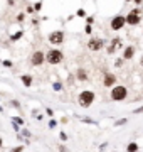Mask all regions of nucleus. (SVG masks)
Returning <instances> with one entry per match:
<instances>
[{"label": "nucleus", "mask_w": 143, "mask_h": 152, "mask_svg": "<svg viewBox=\"0 0 143 152\" xmlns=\"http://www.w3.org/2000/svg\"><path fill=\"white\" fill-rule=\"evenodd\" d=\"M64 61V53L57 47H51L49 51H46V63H49L51 66L61 64Z\"/></svg>", "instance_id": "obj_1"}, {"label": "nucleus", "mask_w": 143, "mask_h": 152, "mask_svg": "<svg viewBox=\"0 0 143 152\" xmlns=\"http://www.w3.org/2000/svg\"><path fill=\"white\" fill-rule=\"evenodd\" d=\"M142 15H143L142 7H135V9H131V10L125 15L126 25H130V27H136V25L142 22Z\"/></svg>", "instance_id": "obj_2"}, {"label": "nucleus", "mask_w": 143, "mask_h": 152, "mask_svg": "<svg viewBox=\"0 0 143 152\" xmlns=\"http://www.w3.org/2000/svg\"><path fill=\"white\" fill-rule=\"evenodd\" d=\"M109 98L113 101H123L128 98V88L125 85H115L111 88V93H109Z\"/></svg>", "instance_id": "obj_3"}, {"label": "nucleus", "mask_w": 143, "mask_h": 152, "mask_svg": "<svg viewBox=\"0 0 143 152\" xmlns=\"http://www.w3.org/2000/svg\"><path fill=\"white\" fill-rule=\"evenodd\" d=\"M94 98H96L94 91H91V90H83V91L79 93V96H77V103H79L83 108H89L91 105L94 103Z\"/></svg>", "instance_id": "obj_4"}, {"label": "nucleus", "mask_w": 143, "mask_h": 152, "mask_svg": "<svg viewBox=\"0 0 143 152\" xmlns=\"http://www.w3.org/2000/svg\"><path fill=\"white\" fill-rule=\"evenodd\" d=\"M64 41H66V32H64V31H61V29L49 32V36H47V42H49L52 47L64 44Z\"/></svg>", "instance_id": "obj_5"}, {"label": "nucleus", "mask_w": 143, "mask_h": 152, "mask_svg": "<svg viewBox=\"0 0 143 152\" xmlns=\"http://www.w3.org/2000/svg\"><path fill=\"white\" fill-rule=\"evenodd\" d=\"M123 27H126V19L123 14H116L109 19V29L113 32H120Z\"/></svg>", "instance_id": "obj_6"}, {"label": "nucleus", "mask_w": 143, "mask_h": 152, "mask_svg": "<svg viewBox=\"0 0 143 152\" xmlns=\"http://www.w3.org/2000/svg\"><path fill=\"white\" fill-rule=\"evenodd\" d=\"M125 47V44H123V39L121 37H113L109 42H108V46H106V53H108V56H115L118 51H121Z\"/></svg>", "instance_id": "obj_7"}, {"label": "nucleus", "mask_w": 143, "mask_h": 152, "mask_svg": "<svg viewBox=\"0 0 143 152\" xmlns=\"http://www.w3.org/2000/svg\"><path fill=\"white\" fill-rule=\"evenodd\" d=\"M30 66H34V68H39V66H42L44 63H46V53L44 51H40V49H36L32 54H30Z\"/></svg>", "instance_id": "obj_8"}, {"label": "nucleus", "mask_w": 143, "mask_h": 152, "mask_svg": "<svg viewBox=\"0 0 143 152\" xmlns=\"http://www.w3.org/2000/svg\"><path fill=\"white\" fill-rule=\"evenodd\" d=\"M105 46H106V41L101 37H91L88 41V49L93 51V53H98V51L105 49Z\"/></svg>", "instance_id": "obj_9"}, {"label": "nucleus", "mask_w": 143, "mask_h": 152, "mask_svg": "<svg viewBox=\"0 0 143 152\" xmlns=\"http://www.w3.org/2000/svg\"><path fill=\"white\" fill-rule=\"evenodd\" d=\"M136 54V47L133 46V44H128L123 47V51H121V57L125 59V61H130V59H133Z\"/></svg>", "instance_id": "obj_10"}, {"label": "nucleus", "mask_w": 143, "mask_h": 152, "mask_svg": "<svg viewBox=\"0 0 143 152\" xmlns=\"http://www.w3.org/2000/svg\"><path fill=\"white\" fill-rule=\"evenodd\" d=\"M116 81H118V78L113 73H106V75L103 76V86H106V88H113L116 85Z\"/></svg>", "instance_id": "obj_11"}, {"label": "nucleus", "mask_w": 143, "mask_h": 152, "mask_svg": "<svg viewBox=\"0 0 143 152\" xmlns=\"http://www.w3.org/2000/svg\"><path fill=\"white\" fill-rule=\"evenodd\" d=\"M76 79L77 81H88V71L84 68H77L76 69Z\"/></svg>", "instance_id": "obj_12"}, {"label": "nucleus", "mask_w": 143, "mask_h": 152, "mask_svg": "<svg viewBox=\"0 0 143 152\" xmlns=\"http://www.w3.org/2000/svg\"><path fill=\"white\" fill-rule=\"evenodd\" d=\"M20 81H22V85H24V86L30 88V86H32V83H34V78H32L30 75H22V76H20Z\"/></svg>", "instance_id": "obj_13"}, {"label": "nucleus", "mask_w": 143, "mask_h": 152, "mask_svg": "<svg viewBox=\"0 0 143 152\" xmlns=\"http://www.w3.org/2000/svg\"><path fill=\"white\" fill-rule=\"evenodd\" d=\"M22 37H24V31H17L15 34L10 36V41H12V42H17V41H20Z\"/></svg>", "instance_id": "obj_14"}, {"label": "nucleus", "mask_w": 143, "mask_h": 152, "mask_svg": "<svg viewBox=\"0 0 143 152\" xmlns=\"http://www.w3.org/2000/svg\"><path fill=\"white\" fill-rule=\"evenodd\" d=\"M138 144L136 142H130L128 145H126V152H138Z\"/></svg>", "instance_id": "obj_15"}, {"label": "nucleus", "mask_w": 143, "mask_h": 152, "mask_svg": "<svg viewBox=\"0 0 143 152\" xmlns=\"http://www.w3.org/2000/svg\"><path fill=\"white\" fill-rule=\"evenodd\" d=\"M25 17H27V14H25V12H20V14L15 15V22H17V24H22V22L25 20Z\"/></svg>", "instance_id": "obj_16"}, {"label": "nucleus", "mask_w": 143, "mask_h": 152, "mask_svg": "<svg viewBox=\"0 0 143 152\" xmlns=\"http://www.w3.org/2000/svg\"><path fill=\"white\" fill-rule=\"evenodd\" d=\"M86 15H88V14H86V10H84V9H77V10H76V17H81V19H84Z\"/></svg>", "instance_id": "obj_17"}, {"label": "nucleus", "mask_w": 143, "mask_h": 152, "mask_svg": "<svg viewBox=\"0 0 143 152\" xmlns=\"http://www.w3.org/2000/svg\"><path fill=\"white\" fill-rule=\"evenodd\" d=\"M25 14H27V15H37L36 10H34V5H27V9H25Z\"/></svg>", "instance_id": "obj_18"}, {"label": "nucleus", "mask_w": 143, "mask_h": 152, "mask_svg": "<svg viewBox=\"0 0 143 152\" xmlns=\"http://www.w3.org/2000/svg\"><path fill=\"white\" fill-rule=\"evenodd\" d=\"M34 10H36V14H39L42 10V0H37L36 3H34Z\"/></svg>", "instance_id": "obj_19"}, {"label": "nucleus", "mask_w": 143, "mask_h": 152, "mask_svg": "<svg viewBox=\"0 0 143 152\" xmlns=\"http://www.w3.org/2000/svg\"><path fill=\"white\" fill-rule=\"evenodd\" d=\"M12 122H14V123H17V125H24V123H25L22 117H12Z\"/></svg>", "instance_id": "obj_20"}, {"label": "nucleus", "mask_w": 143, "mask_h": 152, "mask_svg": "<svg viewBox=\"0 0 143 152\" xmlns=\"http://www.w3.org/2000/svg\"><path fill=\"white\" fill-rule=\"evenodd\" d=\"M52 88L56 91H61V90H62V83H61V81H56V83H52Z\"/></svg>", "instance_id": "obj_21"}, {"label": "nucleus", "mask_w": 143, "mask_h": 152, "mask_svg": "<svg viewBox=\"0 0 143 152\" xmlns=\"http://www.w3.org/2000/svg\"><path fill=\"white\" fill-rule=\"evenodd\" d=\"M0 64H3L5 68H12V66H14V63H12V61H9V59H3V61H0Z\"/></svg>", "instance_id": "obj_22"}, {"label": "nucleus", "mask_w": 143, "mask_h": 152, "mask_svg": "<svg viewBox=\"0 0 143 152\" xmlns=\"http://www.w3.org/2000/svg\"><path fill=\"white\" fill-rule=\"evenodd\" d=\"M84 32H86L88 36L93 34V25H91V24H86V25H84Z\"/></svg>", "instance_id": "obj_23"}, {"label": "nucleus", "mask_w": 143, "mask_h": 152, "mask_svg": "<svg viewBox=\"0 0 143 152\" xmlns=\"http://www.w3.org/2000/svg\"><path fill=\"white\" fill-rule=\"evenodd\" d=\"M123 63H125V59H123V57H118V59L115 61V68H120V66H123Z\"/></svg>", "instance_id": "obj_24"}, {"label": "nucleus", "mask_w": 143, "mask_h": 152, "mask_svg": "<svg viewBox=\"0 0 143 152\" xmlns=\"http://www.w3.org/2000/svg\"><path fill=\"white\" fill-rule=\"evenodd\" d=\"M84 19H86V24H91V25H93V22H94V17H93V15H86Z\"/></svg>", "instance_id": "obj_25"}, {"label": "nucleus", "mask_w": 143, "mask_h": 152, "mask_svg": "<svg viewBox=\"0 0 143 152\" xmlns=\"http://www.w3.org/2000/svg\"><path fill=\"white\" fill-rule=\"evenodd\" d=\"M81 122H84V123H94V120H93V118H88V117L81 118Z\"/></svg>", "instance_id": "obj_26"}, {"label": "nucleus", "mask_w": 143, "mask_h": 152, "mask_svg": "<svg viewBox=\"0 0 143 152\" xmlns=\"http://www.w3.org/2000/svg\"><path fill=\"white\" fill-rule=\"evenodd\" d=\"M126 122H128L126 118H121V120H118V122H115V125H116V127H118V125H125Z\"/></svg>", "instance_id": "obj_27"}, {"label": "nucleus", "mask_w": 143, "mask_h": 152, "mask_svg": "<svg viewBox=\"0 0 143 152\" xmlns=\"http://www.w3.org/2000/svg\"><path fill=\"white\" fill-rule=\"evenodd\" d=\"M56 127H57V122H56V120H51V122H49V129H56Z\"/></svg>", "instance_id": "obj_28"}, {"label": "nucleus", "mask_w": 143, "mask_h": 152, "mask_svg": "<svg viewBox=\"0 0 143 152\" xmlns=\"http://www.w3.org/2000/svg\"><path fill=\"white\" fill-rule=\"evenodd\" d=\"M10 152H24V145H19V147H15V149H12Z\"/></svg>", "instance_id": "obj_29"}, {"label": "nucleus", "mask_w": 143, "mask_h": 152, "mask_svg": "<svg viewBox=\"0 0 143 152\" xmlns=\"http://www.w3.org/2000/svg\"><path fill=\"white\" fill-rule=\"evenodd\" d=\"M10 103H12V107H15V108H20V103H19L17 100H12Z\"/></svg>", "instance_id": "obj_30"}, {"label": "nucleus", "mask_w": 143, "mask_h": 152, "mask_svg": "<svg viewBox=\"0 0 143 152\" xmlns=\"http://www.w3.org/2000/svg\"><path fill=\"white\" fill-rule=\"evenodd\" d=\"M59 135H61V140H68V133L66 132H61Z\"/></svg>", "instance_id": "obj_31"}, {"label": "nucleus", "mask_w": 143, "mask_h": 152, "mask_svg": "<svg viewBox=\"0 0 143 152\" xmlns=\"http://www.w3.org/2000/svg\"><path fill=\"white\" fill-rule=\"evenodd\" d=\"M133 113H135V115H138V113H143V105H142V107H140V108H136V110H135Z\"/></svg>", "instance_id": "obj_32"}, {"label": "nucleus", "mask_w": 143, "mask_h": 152, "mask_svg": "<svg viewBox=\"0 0 143 152\" xmlns=\"http://www.w3.org/2000/svg\"><path fill=\"white\" fill-rule=\"evenodd\" d=\"M133 2H135L136 7H142V3H143V0H133Z\"/></svg>", "instance_id": "obj_33"}, {"label": "nucleus", "mask_w": 143, "mask_h": 152, "mask_svg": "<svg viewBox=\"0 0 143 152\" xmlns=\"http://www.w3.org/2000/svg\"><path fill=\"white\" fill-rule=\"evenodd\" d=\"M59 152H68V149H66V145H59Z\"/></svg>", "instance_id": "obj_34"}, {"label": "nucleus", "mask_w": 143, "mask_h": 152, "mask_svg": "<svg viewBox=\"0 0 143 152\" xmlns=\"http://www.w3.org/2000/svg\"><path fill=\"white\" fill-rule=\"evenodd\" d=\"M46 113L49 115V117H52V115H54V112H52V108H47V110H46Z\"/></svg>", "instance_id": "obj_35"}, {"label": "nucleus", "mask_w": 143, "mask_h": 152, "mask_svg": "<svg viewBox=\"0 0 143 152\" xmlns=\"http://www.w3.org/2000/svg\"><path fill=\"white\" fill-rule=\"evenodd\" d=\"M32 25H39V19H37V17L32 19Z\"/></svg>", "instance_id": "obj_36"}, {"label": "nucleus", "mask_w": 143, "mask_h": 152, "mask_svg": "<svg viewBox=\"0 0 143 152\" xmlns=\"http://www.w3.org/2000/svg\"><path fill=\"white\" fill-rule=\"evenodd\" d=\"M2 145H3V140H2V137H0V149H2Z\"/></svg>", "instance_id": "obj_37"}, {"label": "nucleus", "mask_w": 143, "mask_h": 152, "mask_svg": "<svg viewBox=\"0 0 143 152\" xmlns=\"http://www.w3.org/2000/svg\"><path fill=\"white\" fill-rule=\"evenodd\" d=\"M140 66L143 68V56H142V59H140Z\"/></svg>", "instance_id": "obj_38"}, {"label": "nucleus", "mask_w": 143, "mask_h": 152, "mask_svg": "<svg viewBox=\"0 0 143 152\" xmlns=\"http://www.w3.org/2000/svg\"><path fill=\"white\" fill-rule=\"evenodd\" d=\"M125 2H133V0H125Z\"/></svg>", "instance_id": "obj_39"}, {"label": "nucleus", "mask_w": 143, "mask_h": 152, "mask_svg": "<svg viewBox=\"0 0 143 152\" xmlns=\"http://www.w3.org/2000/svg\"><path fill=\"white\" fill-rule=\"evenodd\" d=\"M115 152H118V151H115Z\"/></svg>", "instance_id": "obj_40"}]
</instances>
